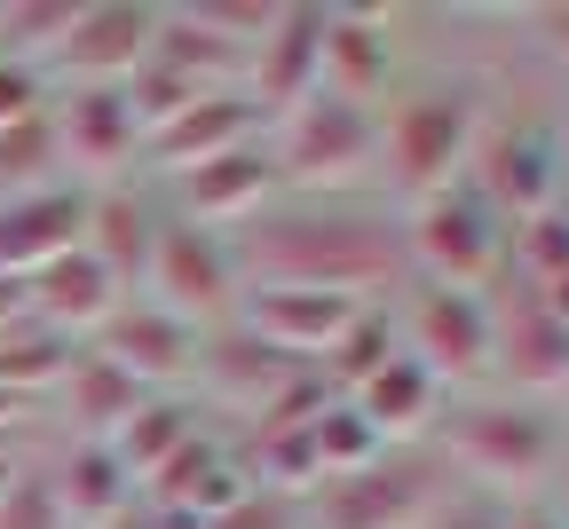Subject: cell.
<instances>
[{
    "instance_id": "6da1fadb",
    "label": "cell",
    "mask_w": 569,
    "mask_h": 529,
    "mask_svg": "<svg viewBox=\"0 0 569 529\" xmlns=\"http://www.w3.org/2000/svg\"><path fill=\"white\" fill-rule=\"evenodd\" d=\"M238 285H293V292H340V300H388L411 285L403 230L388 206L356 198H277L246 230H230Z\"/></svg>"
},
{
    "instance_id": "7a4b0ae2",
    "label": "cell",
    "mask_w": 569,
    "mask_h": 529,
    "mask_svg": "<svg viewBox=\"0 0 569 529\" xmlns=\"http://www.w3.org/2000/svg\"><path fill=\"white\" fill-rule=\"evenodd\" d=\"M436 450L443 467L467 475V490L522 506V498H546L561 467V427L546 403H522V396H467V403H443Z\"/></svg>"
},
{
    "instance_id": "3957f363",
    "label": "cell",
    "mask_w": 569,
    "mask_h": 529,
    "mask_svg": "<svg viewBox=\"0 0 569 529\" xmlns=\"http://www.w3.org/2000/svg\"><path fill=\"white\" fill-rule=\"evenodd\" d=\"M475 127H482V88L467 80V71L403 88V96L380 111V174H388V190H396L403 206L451 190V182L467 174Z\"/></svg>"
},
{
    "instance_id": "277c9868",
    "label": "cell",
    "mask_w": 569,
    "mask_h": 529,
    "mask_svg": "<svg viewBox=\"0 0 569 529\" xmlns=\"http://www.w3.org/2000/svg\"><path fill=\"white\" fill-rule=\"evenodd\" d=\"M269 167H277V190L284 198H348L380 167V111L348 103V96H309L284 119H269Z\"/></svg>"
},
{
    "instance_id": "5b68a950",
    "label": "cell",
    "mask_w": 569,
    "mask_h": 529,
    "mask_svg": "<svg viewBox=\"0 0 569 529\" xmlns=\"http://www.w3.org/2000/svg\"><path fill=\"white\" fill-rule=\"evenodd\" d=\"M451 467L436 442H411V450H380L372 467H356L325 490H309V529H419L451 498Z\"/></svg>"
},
{
    "instance_id": "8992f818",
    "label": "cell",
    "mask_w": 569,
    "mask_h": 529,
    "mask_svg": "<svg viewBox=\"0 0 569 529\" xmlns=\"http://www.w3.org/2000/svg\"><path fill=\"white\" fill-rule=\"evenodd\" d=\"M403 230V261H411V285H451V292H482L498 285V261H507V221H498L467 182L436 190L396 213Z\"/></svg>"
},
{
    "instance_id": "52a82bcc",
    "label": "cell",
    "mask_w": 569,
    "mask_h": 529,
    "mask_svg": "<svg viewBox=\"0 0 569 529\" xmlns=\"http://www.w3.org/2000/svg\"><path fill=\"white\" fill-rule=\"evenodd\" d=\"M561 174H569V150H561L538 119H490V111H482L459 182H467V190L515 230V221L561 206Z\"/></svg>"
},
{
    "instance_id": "ba28073f",
    "label": "cell",
    "mask_w": 569,
    "mask_h": 529,
    "mask_svg": "<svg viewBox=\"0 0 569 529\" xmlns=\"http://www.w3.org/2000/svg\"><path fill=\"white\" fill-rule=\"evenodd\" d=\"M238 261L222 230H198V221L167 213V230L151 246V269H142V300L167 317H182L190 332H222L238 317Z\"/></svg>"
},
{
    "instance_id": "9c48e42d",
    "label": "cell",
    "mask_w": 569,
    "mask_h": 529,
    "mask_svg": "<svg viewBox=\"0 0 569 529\" xmlns=\"http://www.w3.org/2000/svg\"><path fill=\"white\" fill-rule=\"evenodd\" d=\"M396 348H403L443 396L490 380V300H482V292H451V285H403Z\"/></svg>"
},
{
    "instance_id": "30bf717a",
    "label": "cell",
    "mask_w": 569,
    "mask_h": 529,
    "mask_svg": "<svg viewBox=\"0 0 569 529\" xmlns=\"http://www.w3.org/2000/svg\"><path fill=\"white\" fill-rule=\"evenodd\" d=\"M48 127H56V159L71 190H103V182H134L142 167V127L127 111L119 88H56L48 96Z\"/></svg>"
},
{
    "instance_id": "8fae6325",
    "label": "cell",
    "mask_w": 569,
    "mask_h": 529,
    "mask_svg": "<svg viewBox=\"0 0 569 529\" xmlns=\"http://www.w3.org/2000/svg\"><path fill=\"white\" fill-rule=\"evenodd\" d=\"M159 40V0H80L48 63V88H127Z\"/></svg>"
},
{
    "instance_id": "7c38bea8",
    "label": "cell",
    "mask_w": 569,
    "mask_h": 529,
    "mask_svg": "<svg viewBox=\"0 0 569 529\" xmlns=\"http://www.w3.org/2000/svg\"><path fill=\"white\" fill-rule=\"evenodd\" d=\"M490 300V380L498 396H522V403H553L569 388V325H553L538 309V292L498 277Z\"/></svg>"
},
{
    "instance_id": "4fadbf2b",
    "label": "cell",
    "mask_w": 569,
    "mask_h": 529,
    "mask_svg": "<svg viewBox=\"0 0 569 529\" xmlns=\"http://www.w3.org/2000/svg\"><path fill=\"white\" fill-rule=\"evenodd\" d=\"M317 88H325V0H277L269 24H261V40L246 48L238 96L269 127V119H284L293 103H309Z\"/></svg>"
},
{
    "instance_id": "5bb4252c",
    "label": "cell",
    "mask_w": 569,
    "mask_h": 529,
    "mask_svg": "<svg viewBox=\"0 0 569 529\" xmlns=\"http://www.w3.org/2000/svg\"><path fill=\"white\" fill-rule=\"evenodd\" d=\"M190 380H198V411H222V419L253 427L277 396H293V388L309 380V363H293V356L261 348L253 332L222 325V332L198 340V371H190Z\"/></svg>"
},
{
    "instance_id": "9a60e30c",
    "label": "cell",
    "mask_w": 569,
    "mask_h": 529,
    "mask_svg": "<svg viewBox=\"0 0 569 529\" xmlns=\"http://www.w3.org/2000/svg\"><path fill=\"white\" fill-rule=\"evenodd\" d=\"M198 340H206V332H190L182 317H167V309H151L142 292H127L119 309H111V325H103L88 348H96L103 363H119L142 396H182L190 371H198Z\"/></svg>"
},
{
    "instance_id": "2e32d148",
    "label": "cell",
    "mask_w": 569,
    "mask_h": 529,
    "mask_svg": "<svg viewBox=\"0 0 569 529\" xmlns=\"http://www.w3.org/2000/svg\"><path fill=\"white\" fill-rule=\"evenodd\" d=\"M365 309H380V300H340V292H293V285H246L238 292V332H253L261 348H277V356H293V363H325L332 356V340L365 317Z\"/></svg>"
},
{
    "instance_id": "e0dca14e",
    "label": "cell",
    "mask_w": 569,
    "mask_h": 529,
    "mask_svg": "<svg viewBox=\"0 0 569 529\" xmlns=\"http://www.w3.org/2000/svg\"><path fill=\"white\" fill-rule=\"evenodd\" d=\"M159 230H167V206L142 190V182H103V190H88V206H80V253H88L119 292H142V269H151Z\"/></svg>"
},
{
    "instance_id": "ac0fdd59",
    "label": "cell",
    "mask_w": 569,
    "mask_h": 529,
    "mask_svg": "<svg viewBox=\"0 0 569 529\" xmlns=\"http://www.w3.org/2000/svg\"><path fill=\"white\" fill-rule=\"evenodd\" d=\"M253 482H246V467H238V442H222V435H198L174 467H159L151 482H142V513H151L159 529H198V521H213L222 506H238Z\"/></svg>"
},
{
    "instance_id": "d6986e66",
    "label": "cell",
    "mask_w": 569,
    "mask_h": 529,
    "mask_svg": "<svg viewBox=\"0 0 569 529\" xmlns=\"http://www.w3.org/2000/svg\"><path fill=\"white\" fill-rule=\"evenodd\" d=\"M277 167H269V142H246V150H222L190 174H174V213L198 221V230H246L261 206H277Z\"/></svg>"
},
{
    "instance_id": "ffe728a7",
    "label": "cell",
    "mask_w": 569,
    "mask_h": 529,
    "mask_svg": "<svg viewBox=\"0 0 569 529\" xmlns=\"http://www.w3.org/2000/svg\"><path fill=\"white\" fill-rule=\"evenodd\" d=\"M261 134H269V127H261V111H253L246 96H198L190 111H174L167 127L142 134V167H159V174L174 182V174L222 159V150H246V142H261Z\"/></svg>"
},
{
    "instance_id": "44dd1931",
    "label": "cell",
    "mask_w": 569,
    "mask_h": 529,
    "mask_svg": "<svg viewBox=\"0 0 569 529\" xmlns=\"http://www.w3.org/2000/svg\"><path fill=\"white\" fill-rule=\"evenodd\" d=\"M396 88V17L388 9H325V96L380 111Z\"/></svg>"
},
{
    "instance_id": "7402d4cb",
    "label": "cell",
    "mask_w": 569,
    "mask_h": 529,
    "mask_svg": "<svg viewBox=\"0 0 569 529\" xmlns=\"http://www.w3.org/2000/svg\"><path fill=\"white\" fill-rule=\"evenodd\" d=\"M340 403L380 435V450H411V442H436V419H443V403H451V396H443V388L427 380V371H419L403 348H396V356L372 371V380H365V388H348Z\"/></svg>"
},
{
    "instance_id": "603a6c76",
    "label": "cell",
    "mask_w": 569,
    "mask_h": 529,
    "mask_svg": "<svg viewBox=\"0 0 569 529\" xmlns=\"http://www.w3.org/2000/svg\"><path fill=\"white\" fill-rule=\"evenodd\" d=\"M119 285L71 246V253H56L48 269H32L24 277V309H32V325H48V332H63L71 348H88L103 325H111V309H119Z\"/></svg>"
},
{
    "instance_id": "cb8c5ba5",
    "label": "cell",
    "mask_w": 569,
    "mask_h": 529,
    "mask_svg": "<svg viewBox=\"0 0 569 529\" xmlns=\"http://www.w3.org/2000/svg\"><path fill=\"white\" fill-rule=\"evenodd\" d=\"M80 206H88V190H71V182L32 190V198H0V277L24 285L32 269H48L56 253L80 246Z\"/></svg>"
},
{
    "instance_id": "d4e9b609",
    "label": "cell",
    "mask_w": 569,
    "mask_h": 529,
    "mask_svg": "<svg viewBox=\"0 0 569 529\" xmlns=\"http://www.w3.org/2000/svg\"><path fill=\"white\" fill-rule=\"evenodd\" d=\"M40 475H48V490H56V506H63L71 529H103V521H119V513L142 506L134 482H127V467L111 459V442H63Z\"/></svg>"
},
{
    "instance_id": "484cf974",
    "label": "cell",
    "mask_w": 569,
    "mask_h": 529,
    "mask_svg": "<svg viewBox=\"0 0 569 529\" xmlns=\"http://www.w3.org/2000/svg\"><path fill=\"white\" fill-rule=\"evenodd\" d=\"M56 411H63V427H71V442H111L127 419H134V403H142V388L127 380L119 363H103L96 348H80L71 356V371L56 380V396H48Z\"/></svg>"
},
{
    "instance_id": "4316f807",
    "label": "cell",
    "mask_w": 569,
    "mask_h": 529,
    "mask_svg": "<svg viewBox=\"0 0 569 529\" xmlns=\"http://www.w3.org/2000/svg\"><path fill=\"white\" fill-rule=\"evenodd\" d=\"M198 435H206V411H198L190 396H142L134 419L111 435V459L127 467V482H134V498H142V482H151L159 467H174Z\"/></svg>"
},
{
    "instance_id": "83f0119b",
    "label": "cell",
    "mask_w": 569,
    "mask_h": 529,
    "mask_svg": "<svg viewBox=\"0 0 569 529\" xmlns=\"http://www.w3.org/2000/svg\"><path fill=\"white\" fill-rule=\"evenodd\" d=\"M71 356H80V348H71L63 332H48V325H9V332H0V388H9L17 403H48L56 396V380H63V371H71Z\"/></svg>"
},
{
    "instance_id": "f1b7e54d",
    "label": "cell",
    "mask_w": 569,
    "mask_h": 529,
    "mask_svg": "<svg viewBox=\"0 0 569 529\" xmlns=\"http://www.w3.org/2000/svg\"><path fill=\"white\" fill-rule=\"evenodd\" d=\"M498 277L522 285V292H538V285L569 277V206H546V213L515 221V230H507V261H498Z\"/></svg>"
},
{
    "instance_id": "f546056e",
    "label": "cell",
    "mask_w": 569,
    "mask_h": 529,
    "mask_svg": "<svg viewBox=\"0 0 569 529\" xmlns=\"http://www.w3.org/2000/svg\"><path fill=\"white\" fill-rule=\"evenodd\" d=\"M71 9H80V0H0V56L48 80V63L71 32Z\"/></svg>"
},
{
    "instance_id": "4dcf8cb0",
    "label": "cell",
    "mask_w": 569,
    "mask_h": 529,
    "mask_svg": "<svg viewBox=\"0 0 569 529\" xmlns=\"http://www.w3.org/2000/svg\"><path fill=\"white\" fill-rule=\"evenodd\" d=\"M388 356H396V309L380 300V309H365V317H356V325L332 340V356L317 363V380H325L332 396H348V388H365Z\"/></svg>"
},
{
    "instance_id": "1f68e13d",
    "label": "cell",
    "mask_w": 569,
    "mask_h": 529,
    "mask_svg": "<svg viewBox=\"0 0 569 529\" xmlns=\"http://www.w3.org/2000/svg\"><path fill=\"white\" fill-rule=\"evenodd\" d=\"M56 182H63V159H56L48 111L0 127V198H32V190H56Z\"/></svg>"
},
{
    "instance_id": "d6a6232c",
    "label": "cell",
    "mask_w": 569,
    "mask_h": 529,
    "mask_svg": "<svg viewBox=\"0 0 569 529\" xmlns=\"http://www.w3.org/2000/svg\"><path fill=\"white\" fill-rule=\"evenodd\" d=\"M309 459H317V490H325V482H340V475H356V467H372V459H380V435L332 396V403L309 419Z\"/></svg>"
},
{
    "instance_id": "836d02e7",
    "label": "cell",
    "mask_w": 569,
    "mask_h": 529,
    "mask_svg": "<svg viewBox=\"0 0 569 529\" xmlns=\"http://www.w3.org/2000/svg\"><path fill=\"white\" fill-rule=\"evenodd\" d=\"M0 529H71L56 490H48V475H40V459H24V475L0 490Z\"/></svg>"
},
{
    "instance_id": "e575fe53",
    "label": "cell",
    "mask_w": 569,
    "mask_h": 529,
    "mask_svg": "<svg viewBox=\"0 0 569 529\" xmlns=\"http://www.w3.org/2000/svg\"><path fill=\"white\" fill-rule=\"evenodd\" d=\"M198 529H309V506L284 498V490H246L238 506H222V513L198 521Z\"/></svg>"
},
{
    "instance_id": "d590c367",
    "label": "cell",
    "mask_w": 569,
    "mask_h": 529,
    "mask_svg": "<svg viewBox=\"0 0 569 529\" xmlns=\"http://www.w3.org/2000/svg\"><path fill=\"white\" fill-rule=\"evenodd\" d=\"M48 80H40V71H24V63H9V56H0V127H17V119H40L48 111Z\"/></svg>"
},
{
    "instance_id": "8d00e7d4",
    "label": "cell",
    "mask_w": 569,
    "mask_h": 529,
    "mask_svg": "<svg viewBox=\"0 0 569 529\" xmlns=\"http://www.w3.org/2000/svg\"><path fill=\"white\" fill-rule=\"evenodd\" d=\"M419 529H507V498H482V490H451Z\"/></svg>"
},
{
    "instance_id": "74e56055",
    "label": "cell",
    "mask_w": 569,
    "mask_h": 529,
    "mask_svg": "<svg viewBox=\"0 0 569 529\" xmlns=\"http://www.w3.org/2000/svg\"><path fill=\"white\" fill-rule=\"evenodd\" d=\"M507 529H569V513L553 498H522V506H507Z\"/></svg>"
},
{
    "instance_id": "f35d334b",
    "label": "cell",
    "mask_w": 569,
    "mask_h": 529,
    "mask_svg": "<svg viewBox=\"0 0 569 529\" xmlns=\"http://www.w3.org/2000/svg\"><path fill=\"white\" fill-rule=\"evenodd\" d=\"M530 24H538V40L569 63V0H553V9H530Z\"/></svg>"
},
{
    "instance_id": "ab89813d",
    "label": "cell",
    "mask_w": 569,
    "mask_h": 529,
    "mask_svg": "<svg viewBox=\"0 0 569 529\" xmlns=\"http://www.w3.org/2000/svg\"><path fill=\"white\" fill-rule=\"evenodd\" d=\"M32 309H24V285L17 277H0V332H9V325H24Z\"/></svg>"
},
{
    "instance_id": "60d3db41",
    "label": "cell",
    "mask_w": 569,
    "mask_h": 529,
    "mask_svg": "<svg viewBox=\"0 0 569 529\" xmlns=\"http://www.w3.org/2000/svg\"><path fill=\"white\" fill-rule=\"evenodd\" d=\"M32 427V403H17L9 388H0V442H9V435H24Z\"/></svg>"
},
{
    "instance_id": "b9f144b4",
    "label": "cell",
    "mask_w": 569,
    "mask_h": 529,
    "mask_svg": "<svg viewBox=\"0 0 569 529\" xmlns=\"http://www.w3.org/2000/svg\"><path fill=\"white\" fill-rule=\"evenodd\" d=\"M538 309H546L553 325H569V277H553V285H538Z\"/></svg>"
},
{
    "instance_id": "7bdbcfd3",
    "label": "cell",
    "mask_w": 569,
    "mask_h": 529,
    "mask_svg": "<svg viewBox=\"0 0 569 529\" xmlns=\"http://www.w3.org/2000/svg\"><path fill=\"white\" fill-rule=\"evenodd\" d=\"M546 498L569 513V442H561V467H553V482H546Z\"/></svg>"
},
{
    "instance_id": "ee69618b",
    "label": "cell",
    "mask_w": 569,
    "mask_h": 529,
    "mask_svg": "<svg viewBox=\"0 0 569 529\" xmlns=\"http://www.w3.org/2000/svg\"><path fill=\"white\" fill-rule=\"evenodd\" d=\"M17 475H24V450H17V442H0V490H9Z\"/></svg>"
},
{
    "instance_id": "f6af8a7d",
    "label": "cell",
    "mask_w": 569,
    "mask_h": 529,
    "mask_svg": "<svg viewBox=\"0 0 569 529\" xmlns=\"http://www.w3.org/2000/svg\"><path fill=\"white\" fill-rule=\"evenodd\" d=\"M103 529H159V521H151V513L134 506V513H119V521H103Z\"/></svg>"
},
{
    "instance_id": "bcb514c9",
    "label": "cell",
    "mask_w": 569,
    "mask_h": 529,
    "mask_svg": "<svg viewBox=\"0 0 569 529\" xmlns=\"http://www.w3.org/2000/svg\"><path fill=\"white\" fill-rule=\"evenodd\" d=\"M561 403H569V388H561Z\"/></svg>"
}]
</instances>
